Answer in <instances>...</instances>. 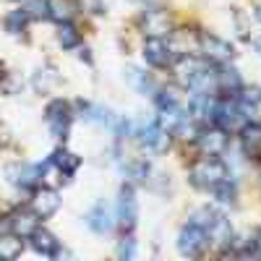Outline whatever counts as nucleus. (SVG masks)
I'll return each instance as SVG.
<instances>
[{"mask_svg":"<svg viewBox=\"0 0 261 261\" xmlns=\"http://www.w3.org/2000/svg\"><path fill=\"white\" fill-rule=\"evenodd\" d=\"M225 178H227V167L220 160H214V157L199 160L191 167V183L199 186V188H206V191H212L214 186H220Z\"/></svg>","mask_w":261,"mask_h":261,"instance_id":"f257e3e1","label":"nucleus"},{"mask_svg":"<svg viewBox=\"0 0 261 261\" xmlns=\"http://www.w3.org/2000/svg\"><path fill=\"white\" fill-rule=\"evenodd\" d=\"M214 120L220 123V128H225V130H241L248 123V115L243 113V107L238 102H217Z\"/></svg>","mask_w":261,"mask_h":261,"instance_id":"f03ea898","label":"nucleus"},{"mask_svg":"<svg viewBox=\"0 0 261 261\" xmlns=\"http://www.w3.org/2000/svg\"><path fill=\"white\" fill-rule=\"evenodd\" d=\"M206 246V230L199 227V225H186L178 235V248L183 256H199Z\"/></svg>","mask_w":261,"mask_h":261,"instance_id":"7ed1b4c3","label":"nucleus"},{"mask_svg":"<svg viewBox=\"0 0 261 261\" xmlns=\"http://www.w3.org/2000/svg\"><path fill=\"white\" fill-rule=\"evenodd\" d=\"M199 45H201L204 55H206L212 63H227V60H232V55H235V50H232L230 42L220 39L217 34H201V37H199Z\"/></svg>","mask_w":261,"mask_h":261,"instance_id":"20e7f679","label":"nucleus"},{"mask_svg":"<svg viewBox=\"0 0 261 261\" xmlns=\"http://www.w3.org/2000/svg\"><path fill=\"white\" fill-rule=\"evenodd\" d=\"M136 217H139V206H136V196L130 186H123L120 191V199H118V222L125 232L134 230L136 225Z\"/></svg>","mask_w":261,"mask_h":261,"instance_id":"39448f33","label":"nucleus"},{"mask_svg":"<svg viewBox=\"0 0 261 261\" xmlns=\"http://www.w3.org/2000/svg\"><path fill=\"white\" fill-rule=\"evenodd\" d=\"M47 123H50V130L63 139L65 136V130H68V123H71V107L65 105L63 99H55L47 105Z\"/></svg>","mask_w":261,"mask_h":261,"instance_id":"423d86ee","label":"nucleus"},{"mask_svg":"<svg viewBox=\"0 0 261 261\" xmlns=\"http://www.w3.org/2000/svg\"><path fill=\"white\" fill-rule=\"evenodd\" d=\"M199 146L209 157L222 154L225 146H227V130L225 128H206V130H201L199 134Z\"/></svg>","mask_w":261,"mask_h":261,"instance_id":"0eeeda50","label":"nucleus"},{"mask_svg":"<svg viewBox=\"0 0 261 261\" xmlns=\"http://www.w3.org/2000/svg\"><path fill=\"white\" fill-rule=\"evenodd\" d=\"M144 58H146L149 65H154V68H165L170 63V45L162 37H149L146 45H144Z\"/></svg>","mask_w":261,"mask_h":261,"instance_id":"6e6552de","label":"nucleus"},{"mask_svg":"<svg viewBox=\"0 0 261 261\" xmlns=\"http://www.w3.org/2000/svg\"><path fill=\"white\" fill-rule=\"evenodd\" d=\"M39 230V214L32 209V212H16L11 217V232L18 235V238H32L34 232Z\"/></svg>","mask_w":261,"mask_h":261,"instance_id":"1a4fd4ad","label":"nucleus"},{"mask_svg":"<svg viewBox=\"0 0 261 261\" xmlns=\"http://www.w3.org/2000/svg\"><path fill=\"white\" fill-rule=\"evenodd\" d=\"M58 206H60V199H58V191H53V188H39V191L34 193V199H32V209H34L39 217L55 214Z\"/></svg>","mask_w":261,"mask_h":261,"instance_id":"9d476101","label":"nucleus"},{"mask_svg":"<svg viewBox=\"0 0 261 261\" xmlns=\"http://www.w3.org/2000/svg\"><path fill=\"white\" fill-rule=\"evenodd\" d=\"M141 27H144V32H146L149 37H162V34H167V29H170V16H167L165 11H146Z\"/></svg>","mask_w":261,"mask_h":261,"instance_id":"9b49d317","label":"nucleus"},{"mask_svg":"<svg viewBox=\"0 0 261 261\" xmlns=\"http://www.w3.org/2000/svg\"><path fill=\"white\" fill-rule=\"evenodd\" d=\"M141 144L146 149H154V151H162L167 146V130L160 125V123H151L141 130Z\"/></svg>","mask_w":261,"mask_h":261,"instance_id":"f8f14e48","label":"nucleus"},{"mask_svg":"<svg viewBox=\"0 0 261 261\" xmlns=\"http://www.w3.org/2000/svg\"><path fill=\"white\" fill-rule=\"evenodd\" d=\"M86 222H89V227L94 232H110L113 230V217H110V212H107L102 204L94 206L89 214H86Z\"/></svg>","mask_w":261,"mask_h":261,"instance_id":"ddd939ff","label":"nucleus"},{"mask_svg":"<svg viewBox=\"0 0 261 261\" xmlns=\"http://www.w3.org/2000/svg\"><path fill=\"white\" fill-rule=\"evenodd\" d=\"M241 139H243V149L248 151V154H258L261 151V125L256 123H246L241 128Z\"/></svg>","mask_w":261,"mask_h":261,"instance_id":"4468645a","label":"nucleus"},{"mask_svg":"<svg viewBox=\"0 0 261 261\" xmlns=\"http://www.w3.org/2000/svg\"><path fill=\"white\" fill-rule=\"evenodd\" d=\"M79 162H81V160H79L76 154H71V151H65V149H58L55 154H53V160H50V165L58 167L63 175H71V172L79 167Z\"/></svg>","mask_w":261,"mask_h":261,"instance_id":"2eb2a0df","label":"nucleus"},{"mask_svg":"<svg viewBox=\"0 0 261 261\" xmlns=\"http://www.w3.org/2000/svg\"><path fill=\"white\" fill-rule=\"evenodd\" d=\"M32 246H34V251L45 253V256L58 253V241H55V235H50L47 230H37L32 235Z\"/></svg>","mask_w":261,"mask_h":261,"instance_id":"dca6fc26","label":"nucleus"},{"mask_svg":"<svg viewBox=\"0 0 261 261\" xmlns=\"http://www.w3.org/2000/svg\"><path fill=\"white\" fill-rule=\"evenodd\" d=\"M212 238H214V243H230V238H232V230H230V222L225 220L222 214H217V220L212 222V227L206 230Z\"/></svg>","mask_w":261,"mask_h":261,"instance_id":"f3484780","label":"nucleus"},{"mask_svg":"<svg viewBox=\"0 0 261 261\" xmlns=\"http://www.w3.org/2000/svg\"><path fill=\"white\" fill-rule=\"evenodd\" d=\"M241 94H238V105L243 107L246 115H253V110L261 105V92L258 89H238Z\"/></svg>","mask_w":261,"mask_h":261,"instance_id":"a211bd4d","label":"nucleus"},{"mask_svg":"<svg viewBox=\"0 0 261 261\" xmlns=\"http://www.w3.org/2000/svg\"><path fill=\"white\" fill-rule=\"evenodd\" d=\"M21 251H24V246H21L18 235L0 238V258H16V256H21Z\"/></svg>","mask_w":261,"mask_h":261,"instance_id":"6ab92c4d","label":"nucleus"},{"mask_svg":"<svg viewBox=\"0 0 261 261\" xmlns=\"http://www.w3.org/2000/svg\"><path fill=\"white\" fill-rule=\"evenodd\" d=\"M27 18H47L50 16V0H27L24 8Z\"/></svg>","mask_w":261,"mask_h":261,"instance_id":"aec40b11","label":"nucleus"},{"mask_svg":"<svg viewBox=\"0 0 261 261\" xmlns=\"http://www.w3.org/2000/svg\"><path fill=\"white\" fill-rule=\"evenodd\" d=\"M217 86H222V89H227V92H238V89H241V76H238L232 68L227 71H220V73H217Z\"/></svg>","mask_w":261,"mask_h":261,"instance_id":"412c9836","label":"nucleus"},{"mask_svg":"<svg viewBox=\"0 0 261 261\" xmlns=\"http://www.w3.org/2000/svg\"><path fill=\"white\" fill-rule=\"evenodd\" d=\"M58 42H60L63 47H76V45H79V32H76V27H71L68 21H63L60 32H58Z\"/></svg>","mask_w":261,"mask_h":261,"instance_id":"4be33fe9","label":"nucleus"},{"mask_svg":"<svg viewBox=\"0 0 261 261\" xmlns=\"http://www.w3.org/2000/svg\"><path fill=\"white\" fill-rule=\"evenodd\" d=\"M50 16L58 21V24H63V21L71 18V6L65 3V0H53L50 3Z\"/></svg>","mask_w":261,"mask_h":261,"instance_id":"5701e85b","label":"nucleus"},{"mask_svg":"<svg viewBox=\"0 0 261 261\" xmlns=\"http://www.w3.org/2000/svg\"><path fill=\"white\" fill-rule=\"evenodd\" d=\"M214 220H217V212H212V209H199V212H193V217H191V222L204 227V230H209Z\"/></svg>","mask_w":261,"mask_h":261,"instance_id":"b1692460","label":"nucleus"},{"mask_svg":"<svg viewBox=\"0 0 261 261\" xmlns=\"http://www.w3.org/2000/svg\"><path fill=\"white\" fill-rule=\"evenodd\" d=\"M212 193H214L220 201H232V199H235V186L225 178L220 186H214V188H212Z\"/></svg>","mask_w":261,"mask_h":261,"instance_id":"393cba45","label":"nucleus"},{"mask_svg":"<svg viewBox=\"0 0 261 261\" xmlns=\"http://www.w3.org/2000/svg\"><path fill=\"white\" fill-rule=\"evenodd\" d=\"M24 24H27V13L24 11H13L8 16V21H6V27H8L11 34H18L21 29H24Z\"/></svg>","mask_w":261,"mask_h":261,"instance_id":"a878e982","label":"nucleus"},{"mask_svg":"<svg viewBox=\"0 0 261 261\" xmlns=\"http://www.w3.org/2000/svg\"><path fill=\"white\" fill-rule=\"evenodd\" d=\"M134 253H136L134 238H123V243H120V248H118V256H120V258H130Z\"/></svg>","mask_w":261,"mask_h":261,"instance_id":"bb28decb","label":"nucleus"},{"mask_svg":"<svg viewBox=\"0 0 261 261\" xmlns=\"http://www.w3.org/2000/svg\"><path fill=\"white\" fill-rule=\"evenodd\" d=\"M256 50H258V53H261V39H258V42H256Z\"/></svg>","mask_w":261,"mask_h":261,"instance_id":"cd10ccee","label":"nucleus"},{"mask_svg":"<svg viewBox=\"0 0 261 261\" xmlns=\"http://www.w3.org/2000/svg\"><path fill=\"white\" fill-rule=\"evenodd\" d=\"M256 16H258V18H261V6H258V8H256Z\"/></svg>","mask_w":261,"mask_h":261,"instance_id":"c85d7f7f","label":"nucleus"}]
</instances>
